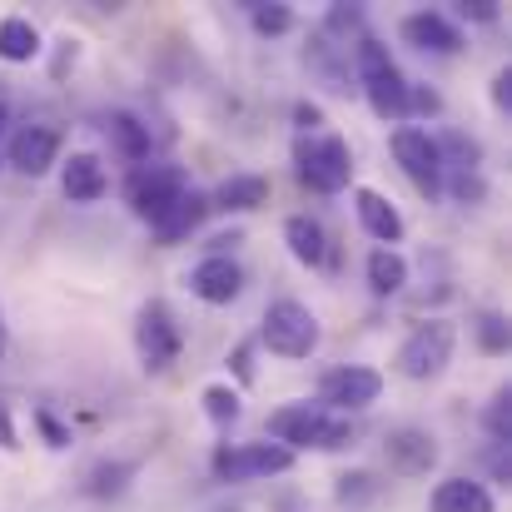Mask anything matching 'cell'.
<instances>
[{
    "label": "cell",
    "instance_id": "6da1fadb",
    "mask_svg": "<svg viewBox=\"0 0 512 512\" xmlns=\"http://www.w3.org/2000/svg\"><path fill=\"white\" fill-rule=\"evenodd\" d=\"M269 438L289 453L299 448H319V453H334L353 443V423L343 413H329L319 403H289V408H274L269 413Z\"/></svg>",
    "mask_w": 512,
    "mask_h": 512
},
{
    "label": "cell",
    "instance_id": "7a4b0ae2",
    "mask_svg": "<svg viewBox=\"0 0 512 512\" xmlns=\"http://www.w3.org/2000/svg\"><path fill=\"white\" fill-rule=\"evenodd\" d=\"M353 55H358V80H363L368 110H373L378 120H408V80H403V70L393 65L388 45L373 40V35H363V40L353 45Z\"/></svg>",
    "mask_w": 512,
    "mask_h": 512
},
{
    "label": "cell",
    "instance_id": "3957f363",
    "mask_svg": "<svg viewBox=\"0 0 512 512\" xmlns=\"http://www.w3.org/2000/svg\"><path fill=\"white\" fill-rule=\"evenodd\" d=\"M294 165H299V179L314 194H339L353 179V150H348L343 135H299Z\"/></svg>",
    "mask_w": 512,
    "mask_h": 512
},
{
    "label": "cell",
    "instance_id": "277c9868",
    "mask_svg": "<svg viewBox=\"0 0 512 512\" xmlns=\"http://www.w3.org/2000/svg\"><path fill=\"white\" fill-rule=\"evenodd\" d=\"M259 339H264L269 353H279V358H309V353L319 348V319H314V309L299 304V299H274V304L264 309Z\"/></svg>",
    "mask_w": 512,
    "mask_h": 512
},
{
    "label": "cell",
    "instance_id": "5b68a950",
    "mask_svg": "<svg viewBox=\"0 0 512 512\" xmlns=\"http://www.w3.org/2000/svg\"><path fill=\"white\" fill-rule=\"evenodd\" d=\"M453 343H458V329H453L448 319H428V324H418L408 339L398 343V373L413 378V383L438 378V373L453 363Z\"/></svg>",
    "mask_w": 512,
    "mask_h": 512
},
{
    "label": "cell",
    "instance_id": "8992f818",
    "mask_svg": "<svg viewBox=\"0 0 512 512\" xmlns=\"http://www.w3.org/2000/svg\"><path fill=\"white\" fill-rule=\"evenodd\" d=\"M184 189H189L184 170H174V165H140L130 174V184H125V199H130V209L145 224H160L174 204L184 199Z\"/></svg>",
    "mask_w": 512,
    "mask_h": 512
},
{
    "label": "cell",
    "instance_id": "52a82bcc",
    "mask_svg": "<svg viewBox=\"0 0 512 512\" xmlns=\"http://www.w3.org/2000/svg\"><path fill=\"white\" fill-rule=\"evenodd\" d=\"M294 468V453L279 443H239V448H219L214 453V478L219 483H259V478H279Z\"/></svg>",
    "mask_w": 512,
    "mask_h": 512
},
{
    "label": "cell",
    "instance_id": "ba28073f",
    "mask_svg": "<svg viewBox=\"0 0 512 512\" xmlns=\"http://www.w3.org/2000/svg\"><path fill=\"white\" fill-rule=\"evenodd\" d=\"M378 398H383V373L378 368L343 363V368H329L319 378V408H329V413H358V408H373Z\"/></svg>",
    "mask_w": 512,
    "mask_h": 512
},
{
    "label": "cell",
    "instance_id": "9c48e42d",
    "mask_svg": "<svg viewBox=\"0 0 512 512\" xmlns=\"http://www.w3.org/2000/svg\"><path fill=\"white\" fill-rule=\"evenodd\" d=\"M393 160L403 165V174L428 194V199H438L443 194V160H438V145H433V135L428 130H418V125H398L393 130Z\"/></svg>",
    "mask_w": 512,
    "mask_h": 512
},
{
    "label": "cell",
    "instance_id": "30bf717a",
    "mask_svg": "<svg viewBox=\"0 0 512 512\" xmlns=\"http://www.w3.org/2000/svg\"><path fill=\"white\" fill-rule=\"evenodd\" d=\"M135 348H140L145 373H165L174 358H179V324H174V314L160 299H150L140 309V319H135Z\"/></svg>",
    "mask_w": 512,
    "mask_h": 512
},
{
    "label": "cell",
    "instance_id": "8fae6325",
    "mask_svg": "<svg viewBox=\"0 0 512 512\" xmlns=\"http://www.w3.org/2000/svg\"><path fill=\"white\" fill-rule=\"evenodd\" d=\"M5 160H10V170L30 174V179L50 174V165L60 160V130L55 125H20L5 145Z\"/></svg>",
    "mask_w": 512,
    "mask_h": 512
},
{
    "label": "cell",
    "instance_id": "7c38bea8",
    "mask_svg": "<svg viewBox=\"0 0 512 512\" xmlns=\"http://www.w3.org/2000/svg\"><path fill=\"white\" fill-rule=\"evenodd\" d=\"M189 294L204 304H234L244 294V269L229 254H209L189 269Z\"/></svg>",
    "mask_w": 512,
    "mask_h": 512
},
{
    "label": "cell",
    "instance_id": "4fadbf2b",
    "mask_svg": "<svg viewBox=\"0 0 512 512\" xmlns=\"http://www.w3.org/2000/svg\"><path fill=\"white\" fill-rule=\"evenodd\" d=\"M383 458H388L393 473L423 478V473L438 463V443H433V433H423V428H393V433L383 438Z\"/></svg>",
    "mask_w": 512,
    "mask_h": 512
},
{
    "label": "cell",
    "instance_id": "5bb4252c",
    "mask_svg": "<svg viewBox=\"0 0 512 512\" xmlns=\"http://www.w3.org/2000/svg\"><path fill=\"white\" fill-rule=\"evenodd\" d=\"M403 40L428 50V55H458L463 50V30L443 15V10H413L403 15Z\"/></svg>",
    "mask_w": 512,
    "mask_h": 512
},
{
    "label": "cell",
    "instance_id": "9a60e30c",
    "mask_svg": "<svg viewBox=\"0 0 512 512\" xmlns=\"http://www.w3.org/2000/svg\"><path fill=\"white\" fill-rule=\"evenodd\" d=\"M353 214L363 224L368 239H378V249H393L403 239V214L393 199H383L378 189H353Z\"/></svg>",
    "mask_w": 512,
    "mask_h": 512
},
{
    "label": "cell",
    "instance_id": "2e32d148",
    "mask_svg": "<svg viewBox=\"0 0 512 512\" xmlns=\"http://www.w3.org/2000/svg\"><path fill=\"white\" fill-rule=\"evenodd\" d=\"M60 189H65L70 204H95V199H105L110 174H105V165H100V155L75 150V155L65 160V170H60Z\"/></svg>",
    "mask_w": 512,
    "mask_h": 512
},
{
    "label": "cell",
    "instance_id": "e0dca14e",
    "mask_svg": "<svg viewBox=\"0 0 512 512\" xmlns=\"http://www.w3.org/2000/svg\"><path fill=\"white\" fill-rule=\"evenodd\" d=\"M428 512H498L493 493L473 478H443L428 498Z\"/></svg>",
    "mask_w": 512,
    "mask_h": 512
},
{
    "label": "cell",
    "instance_id": "ac0fdd59",
    "mask_svg": "<svg viewBox=\"0 0 512 512\" xmlns=\"http://www.w3.org/2000/svg\"><path fill=\"white\" fill-rule=\"evenodd\" d=\"M284 244H289V254H294L299 264H309V269H319V264L329 259L324 224L309 219V214H289V219H284Z\"/></svg>",
    "mask_w": 512,
    "mask_h": 512
},
{
    "label": "cell",
    "instance_id": "d6986e66",
    "mask_svg": "<svg viewBox=\"0 0 512 512\" xmlns=\"http://www.w3.org/2000/svg\"><path fill=\"white\" fill-rule=\"evenodd\" d=\"M269 204V179L264 174H229L219 189H214V204L209 209H229V214H249Z\"/></svg>",
    "mask_w": 512,
    "mask_h": 512
},
{
    "label": "cell",
    "instance_id": "ffe728a7",
    "mask_svg": "<svg viewBox=\"0 0 512 512\" xmlns=\"http://www.w3.org/2000/svg\"><path fill=\"white\" fill-rule=\"evenodd\" d=\"M204 214H209V199H204V194H194V189H184V199L174 204L160 224H150V229H155V239H160V244H179V239H189V234L204 224Z\"/></svg>",
    "mask_w": 512,
    "mask_h": 512
},
{
    "label": "cell",
    "instance_id": "44dd1931",
    "mask_svg": "<svg viewBox=\"0 0 512 512\" xmlns=\"http://www.w3.org/2000/svg\"><path fill=\"white\" fill-rule=\"evenodd\" d=\"M105 135H110V145H115L125 160H135V165L150 160V125H140L135 115H125V110L105 115Z\"/></svg>",
    "mask_w": 512,
    "mask_h": 512
},
{
    "label": "cell",
    "instance_id": "7402d4cb",
    "mask_svg": "<svg viewBox=\"0 0 512 512\" xmlns=\"http://www.w3.org/2000/svg\"><path fill=\"white\" fill-rule=\"evenodd\" d=\"M40 55V30L25 15H5L0 20V60L5 65H30Z\"/></svg>",
    "mask_w": 512,
    "mask_h": 512
},
{
    "label": "cell",
    "instance_id": "603a6c76",
    "mask_svg": "<svg viewBox=\"0 0 512 512\" xmlns=\"http://www.w3.org/2000/svg\"><path fill=\"white\" fill-rule=\"evenodd\" d=\"M403 284H408V259L398 249H373L368 254V289L378 299H388V294H403Z\"/></svg>",
    "mask_w": 512,
    "mask_h": 512
},
{
    "label": "cell",
    "instance_id": "cb8c5ba5",
    "mask_svg": "<svg viewBox=\"0 0 512 512\" xmlns=\"http://www.w3.org/2000/svg\"><path fill=\"white\" fill-rule=\"evenodd\" d=\"M130 473H135V463H95L90 478H85V493L90 498H115V493H125Z\"/></svg>",
    "mask_w": 512,
    "mask_h": 512
},
{
    "label": "cell",
    "instance_id": "d4e9b609",
    "mask_svg": "<svg viewBox=\"0 0 512 512\" xmlns=\"http://www.w3.org/2000/svg\"><path fill=\"white\" fill-rule=\"evenodd\" d=\"M483 423H488V433H493L498 448H512V388L493 393V403L483 408Z\"/></svg>",
    "mask_w": 512,
    "mask_h": 512
},
{
    "label": "cell",
    "instance_id": "484cf974",
    "mask_svg": "<svg viewBox=\"0 0 512 512\" xmlns=\"http://www.w3.org/2000/svg\"><path fill=\"white\" fill-rule=\"evenodd\" d=\"M204 413H209L219 428H229V423H239L244 408H239V393H234L229 383H209V388H204Z\"/></svg>",
    "mask_w": 512,
    "mask_h": 512
},
{
    "label": "cell",
    "instance_id": "4316f807",
    "mask_svg": "<svg viewBox=\"0 0 512 512\" xmlns=\"http://www.w3.org/2000/svg\"><path fill=\"white\" fill-rule=\"evenodd\" d=\"M324 35H358V40H363V10H358V5H329Z\"/></svg>",
    "mask_w": 512,
    "mask_h": 512
},
{
    "label": "cell",
    "instance_id": "83f0119b",
    "mask_svg": "<svg viewBox=\"0 0 512 512\" xmlns=\"http://www.w3.org/2000/svg\"><path fill=\"white\" fill-rule=\"evenodd\" d=\"M473 329H478V343H483L488 353H508V319H503V314L488 309V314H478Z\"/></svg>",
    "mask_w": 512,
    "mask_h": 512
},
{
    "label": "cell",
    "instance_id": "f1b7e54d",
    "mask_svg": "<svg viewBox=\"0 0 512 512\" xmlns=\"http://www.w3.org/2000/svg\"><path fill=\"white\" fill-rule=\"evenodd\" d=\"M254 30L259 35H284V30H294V10L289 5H254Z\"/></svg>",
    "mask_w": 512,
    "mask_h": 512
},
{
    "label": "cell",
    "instance_id": "f546056e",
    "mask_svg": "<svg viewBox=\"0 0 512 512\" xmlns=\"http://www.w3.org/2000/svg\"><path fill=\"white\" fill-rule=\"evenodd\" d=\"M443 189H453V199H458V204H483V194H488V184H483V170L453 174V179H443Z\"/></svg>",
    "mask_w": 512,
    "mask_h": 512
},
{
    "label": "cell",
    "instance_id": "4dcf8cb0",
    "mask_svg": "<svg viewBox=\"0 0 512 512\" xmlns=\"http://www.w3.org/2000/svg\"><path fill=\"white\" fill-rule=\"evenodd\" d=\"M373 493H378L373 473H348V478H339V503H368Z\"/></svg>",
    "mask_w": 512,
    "mask_h": 512
},
{
    "label": "cell",
    "instance_id": "1f68e13d",
    "mask_svg": "<svg viewBox=\"0 0 512 512\" xmlns=\"http://www.w3.org/2000/svg\"><path fill=\"white\" fill-rule=\"evenodd\" d=\"M35 423H40V433H45V443H50V448H65V443H70V433H65V428H60V423H55L45 408H35Z\"/></svg>",
    "mask_w": 512,
    "mask_h": 512
},
{
    "label": "cell",
    "instance_id": "d6a6232c",
    "mask_svg": "<svg viewBox=\"0 0 512 512\" xmlns=\"http://www.w3.org/2000/svg\"><path fill=\"white\" fill-rule=\"evenodd\" d=\"M493 105H498L503 115H512V65L493 75Z\"/></svg>",
    "mask_w": 512,
    "mask_h": 512
},
{
    "label": "cell",
    "instance_id": "836d02e7",
    "mask_svg": "<svg viewBox=\"0 0 512 512\" xmlns=\"http://www.w3.org/2000/svg\"><path fill=\"white\" fill-rule=\"evenodd\" d=\"M413 110H423V115H438V110H443V100H438L433 90H413V85H408V115H413Z\"/></svg>",
    "mask_w": 512,
    "mask_h": 512
},
{
    "label": "cell",
    "instance_id": "e575fe53",
    "mask_svg": "<svg viewBox=\"0 0 512 512\" xmlns=\"http://www.w3.org/2000/svg\"><path fill=\"white\" fill-rule=\"evenodd\" d=\"M458 15H468V20H498V5L493 0H463Z\"/></svg>",
    "mask_w": 512,
    "mask_h": 512
},
{
    "label": "cell",
    "instance_id": "d590c367",
    "mask_svg": "<svg viewBox=\"0 0 512 512\" xmlns=\"http://www.w3.org/2000/svg\"><path fill=\"white\" fill-rule=\"evenodd\" d=\"M0 448H5V453H15V448H20V438H15V423H10V408H5V403H0Z\"/></svg>",
    "mask_w": 512,
    "mask_h": 512
},
{
    "label": "cell",
    "instance_id": "8d00e7d4",
    "mask_svg": "<svg viewBox=\"0 0 512 512\" xmlns=\"http://www.w3.org/2000/svg\"><path fill=\"white\" fill-rule=\"evenodd\" d=\"M294 120H299V130H309V135H314V125H319V110H314V105H299V110H294Z\"/></svg>",
    "mask_w": 512,
    "mask_h": 512
},
{
    "label": "cell",
    "instance_id": "74e56055",
    "mask_svg": "<svg viewBox=\"0 0 512 512\" xmlns=\"http://www.w3.org/2000/svg\"><path fill=\"white\" fill-rule=\"evenodd\" d=\"M234 368H239V378H244V383L254 378V373H249V348H234Z\"/></svg>",
    "mask_w": 512,
    "mask_h": 512
},
{
    "label": "cell",
    "instance_id": "f35d334b",
    "mask_svg": "<svg viewBox=\"0 0 512 512\" xmlns=\"http://www.w3.org/2000/svg\"><path fill=\"white\" fill-rule=\"evenodd\" d=\"M10 353V329H5V314H0V358Z\"/></svg>",
    "mask_w": 512,
    "mask_h": 512
},
{
    "label": "cell",
    "instance_id": "ab89813d",
    "mask_svg": "<svg viewBox=\"0 0 512 512\" xmlns=\"http://www.w3.org/2000/svg\"><path fill=\"white\" fill-rule=\"evenodd\" d=\"M5 125H10V110H5V100H0V135H5Z\"/></svg>",
    "mask_w": 512,
    "mask_h": 512
}]
</instances>
